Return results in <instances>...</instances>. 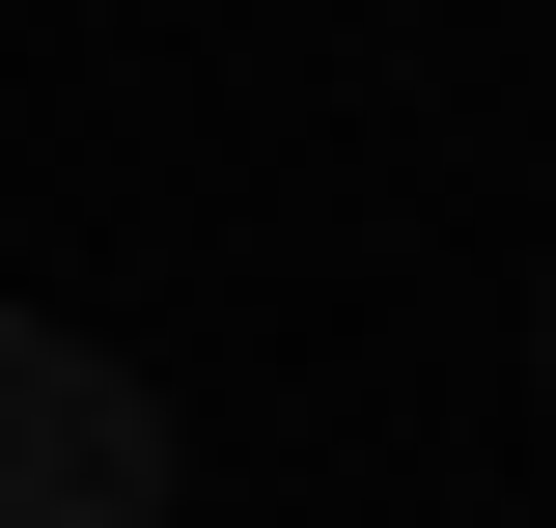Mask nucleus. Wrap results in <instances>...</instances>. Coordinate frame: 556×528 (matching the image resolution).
I'll use <instances>...</instances> for the list:
<instances>
[{"label":"nucleus","instance_id":"obj_1","mask_svg":"<svg viewBox=\"0 0 556 528\" xmlns=\"http://www.w3.org/2000/svg\"><path fill=\"white\" fill-rule=\"evenodd\" d=\"M0 528H167V390L56 306H0Z\"/></svg>","mask_w":556,"mask_h":528},{"label":"nucleus","instance_id":"obj_2","mask_svg":"<svg viewBox=\"0 0 556 528\" xmlns=\"http://www.w3.org/2000/svg\"><path fill=\"white\" fill-rule=\"evenodd\" d=\"M529 362H556V334H529Z\"/></svg>","mask_w":556,"mask_h":528}]
</instances>
